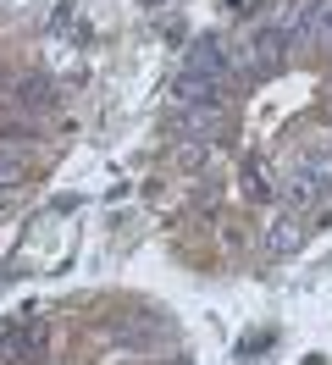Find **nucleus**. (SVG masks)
Wrapping results in <instances>:
<instances>
[{
  "instance_id": "obj_1",
  "label": "nucleus",
  "mask_w": 332,
  "mask_h": 365,
  "mask_svg": "<svg viewBox=\"0 0 332 365\" xmlns=\"http://www.w3.org/2000/svg\"><path fill=\"white\" fill-rule=\"evenodd\" d=\"M288 50H293V39H288L277 23L255 28V39L243 45V72H249V78H271V72H283Z\"/></svg>"
},
{
  "instance_id": "obj_9",
  "label": "nucleus",
  "mask_w": 332,
  "mask_h": 365,
  "mask_svg": "<svg viewBox=\"0 0 332 365\" xmlns=\"http://www.w3.org/2000/svg\"><path fill=\"white\" fill-rule=\"evenodd\" d=\"M17 182H22V155H6V150H0V194H11Z\"/></svg>"
},
{
  "instance_id": "obj_10",
  "label": "nucleus",
  "mask_w": 332,
  "mask_h": 365,
  "mask_svg": "<svg viewBox=\"0 0 332 365\" xmlns=\"http://www.w3.org/2000/svg\"><path fill=\"white\" fill-rule=\"evenodd\" d=\"M327 160H332V155H327Z\"/></svg>"
},
{
  "instance_id": "obj_5",
  "label": "nucleus",
  "mask_w": 332,
  "mask_h": 365,
  "mask_svg": "<svg viewBox=\"0 0 332 365\" xmlns=\"http://www.w3.org/2000/svg\"><path fill=\"white\" fill-rule=\"evenodd\" d=\"M172 100H177V106H221V83L199 78V72H177Z\"/></svg>"
},
{
  "instance_id": "obj_6",
  "label": "nucleus",
  "mask_w": 332,
  "mask_h": 365,
  "mask_svg": "<svg viewBox=\"0 0 332 365\" xmlns=\"http://www.w3.org/2000/svg\"><path fill=\"white\" fill-rule=\"evenodd\" d=\"M299 45H332V0H310V23Z\"/></svg>"
},
{
  "instance_id": "obj_3",
  "label": "nucleus",
  "mask_w": 332,
  "mask_h": 365,
  "mask_svg": "<svg viewBox=\"0 0 332 365\" xmlns=\"http://www.w3.org/2000/svg\"><path fill=\"white\" fill-rule=\"evenodd\" d=\"M183 72H199V78H211V83H221V89H227V78H233V56L221 50V39H194V45H188Z\"/></svg>"
},
{
  "instance_id": "obj_2",
  "label": "nucleus",
  "mask_w": 332,
  "mask_h": 365,
  "mask_svg": "<svg viewBox=\"0 0 332 365\" xmlns=\"http://www.w3.org/2000/svg\"><path fill=\"white\" fill-rule=\"evenodd\" d=\"M166 128H172L177 138H199V144H216V133L227 128V116H221V106H177V111L166 116Z\"/></svg>"
},
{
  "instance_id": "obj_7",
  "label": "nucleus",
  "mask_w": 332,
  "mask_h": 365,
  "mask_svg": "<svg viewBox=\"0 0 332 365\" xmlns=\"http://www.w3.org/2000/svg\"><path fill=\"white\" fill-rule=\"evenodd\" d=\"M299 238H305V227H299L293 216H283V222H271V232H266V255H288V250H299Z\"/></svg>"
},
{
  "instance_id": "obj_8",
  "label": "nucleus",
  "mask_w": 332,
  "mask_h": 365,
  "mask_svg": "<svg viewBox=\"0 0 332 365\" xmlns=\"http://www.w3.org/2000/svg\"><path fill=\"white\" fill-rule=\"evenodd\" d=\"M243 194L249 200H271V178H266L261 160H243Z\"/></svg>"
},
{
  "instance_id": "obj_4",
  "label": "nucleus",
  "mask_w": 332,
  "mask_h": 365,
  "mask_svg": "<svg viewBox=\"0 0 332 365\" xmlns=\"http://www.w3.org/2000/svg\"><path fill=\"white\" fill-rule=\"evenodd\" d=\"M11 100H17V111H50L56 106V83L44 72H28V78L11 83Z\"/></svg>"
}]
</instances>
